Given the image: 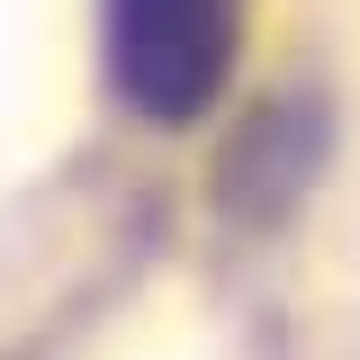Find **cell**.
Here are the masks:
<instances>
[{
    "instance_id": "obj_1",
    "label": "cell",
    "mask_w": 360,
    "mask_h": 360,
    "mask_svg": "<svg viewBox=\"0 0 360 360\" xmlns=\"http://www.w3.org/2000/svg\"><path fill=\"white\" fill-rule=\"evenodd\" d=\"M243 54V0H108V82L153 127H189Z\"/></svg>"
}]
</instances>
